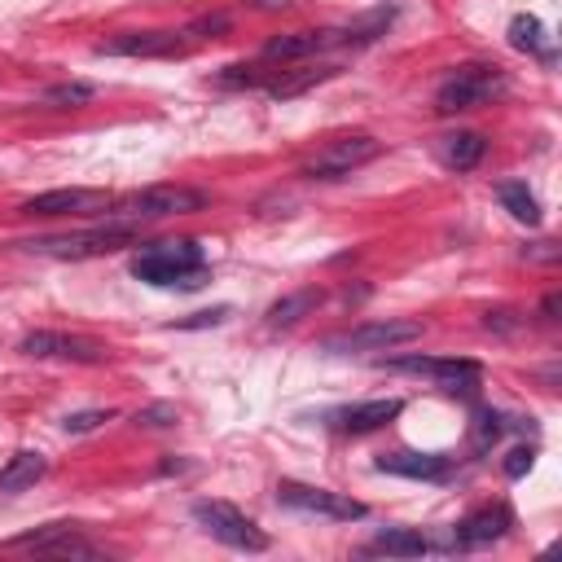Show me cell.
<instances>
[{
	"label": "cell",
	"instance_id": "cell-10",
	"mask_svg": "<svg viewBox=\"0 0 562 562\" xmlns=\"http://www.w3.org/2000/svg\"><path fill=\"white\" fill-rule=\"evenodd\" d=\"M386 369H400V373H430L439 391L448 395H474L483 386V369L479 360H435V356H404V360H386Z\"/></svg>",
	"mask_w": 562,
	"mask_h": 562
},
{
	"label": "cell",
	"instance_id": "cell-27",
	"mask_svg": "<svg viewBox=\"0 0 562 562\" xmlns=\"http://www.w3.org/2000/svg\"><path fill=\"white\" fill-rule=\"evenodd\" d=\"M114 413L110 408H83V413H70L61 426H66V435H88V430H97L101 422H110Z\"/></svg>",
	"mask_w": 562,
	"mask_h": 562
},
{
	"label": "cell",
	"instance_id": "cell-2",
	"mask_svg": "<svg viewBox=\"0 0 562 562\" xmlns=\"http://www.w3.org/2000/svg\"><path fill=\"white\" fill-rule=\"evenodd\" d=\"M206 206V193L202 189H184V184H149L140 193H127L119 202H110L105 220L110 224H127V228H140V224H154V220H167V215H193Z\"/></svg>",
	"mask_w": 562,
	"mask_h": 562
},
{
	"label": "cell",
	"instance_id": "cell-19",
	"mask_svg": "<svg viewBox=\"0 0 562 562\" xmlns=\"http://www.w3.org/2000/svg\"><path fill=\"white\" fill-rule=\"evenodd\" d=\"M44 470H48L44 452L22 448V452H13V457L0 465V492H26V487H35V483L44 479Z\"/></svg>",
	"mask_w": 562,
	"mask_h": 562
},
{
	"label": "cell",
	"instance_id": "cell-17",
	"mask_svg": "<svg viewBox=\"0 0 562 562\" xmlns=\"http://www.w3.org/2000/svg\"><path fill=\"white\" fill-rule=\"evenodd\" d=\"M334 44V31H294V35H272L263 44V61H299V57H316L321 48Z\"/></svg>",
	"mask_w": 562,
	"mask_h": 562
},
{
	"label": "cell",
	"instance_id": "cell-25",
	"mask_svg": "<svg viewBox=\"0 0 562 562\" xmlns=\"http://www.w3.org/2000/svg\"><path fill=\"white\" fill-rule=\"evenodd\" d=\"M92 97H97V88L83 83V79H66V83H53V88L40 92L44 105H83V101H92Z\"/></svg>",
	"mask_w": 562,
	"mask_h": 562
},
{
	"label": "cell",
	"instance_id": "cell-15",
	"mask_svg": "<svg viewBox=\"0 0 562 562\" xmlns=\"http://www.w3.org/2000/svg\"><path fill=\"white\" fill-rule=\"evenodd\" d=\"M404 413V400L400 395H386V400H364V404H347L338 413H329V422L347 435H369V430H382L386 422H395Z\"/></svg>",
	"mask_w": 562,
	"mask_h": 562
},
{
	"label": "cell",
	"instance_id": "cell-9",
	"mask_svg": "<svg viewBox=\"0 0 562 562\" xmlns=\"http://www.w3.org/2000/svg\"><path fill=\"white\" fill-rule=\"evenodd\" d=\"M18 351L31 360H70V364H101L110 356L105 342L83 338V334H61V329H35L18 342Z\"/></svg>",
	"mask_w": 562,
	"mask_h": 562
},
{
	"label": "cell",
	"instance_id": "cell-1",
	"mask_svg": "<svg viewBox=\"0 0 562 562\" xmlns=\"http://www.w3.org/2000/svg\"><path fill=\"white\" fill-rule=\"evenodd\" d=\"M132 277L145 281V285H180V290H193L206 281V259H202V246L189 241V237H176V241H149L132 255Z\"/></svg>",
	"mask_w": 562,
	"mask_h": 562
},
{
	"label": "cell",
	"instance_id": "cell-13",
	"mask_svg": "<svg viewBox=\"0 0 562 562\" xmlns=\"http://www.w3.org/2000/svg\"><path fill=\"white\" fill-rule=\"evenodd\" d=\"M105 215L110 198L101 189H48L22 202V215Z\"/></svg>",
	"mask_w": 562,
	"mask_h": 562
},
{
	"label": "cell",
	"instance_id": "cell-32",
	"mask_svg": "<svg viewBox=\"0 0 562 562\" xmlns=\"http://www.w3.org/2000/svg\"><path fill=\"white\" fill-rule=\"evenodd\" d=\"M558 303H562V299H558V294H549V299H544V316H549V321H553V316H558Z\"/></svg>",
	"mask_w": 562,
	"mask_h": 562
},
{
	"label": "cell",
	"instance_id": "cell-7",
	"mask_svg": "<svg viewBox=\"0 0 562 562\" xmlns=\"http://www.w3.org/2000/svg\"><path fill=\"white\" fill-rule=\"evenodd\" d=\"M277 505L294 509V514H312V518H329V522H356L369 514L364 501H351L342 492H329V487H312V483H294V479H281L277 483Z\"/></svg>",
	"mask_w": 562,
	"mask_h": 562
},
{
	"label": "cell",
	"instance_id": "cell-16",
	"mask_svg": "<svg viewBox=\"0 0 562 562\" xmlns=\"http://www.w3.org/2000/svg\"><path fill=\"white\" fill-rule=\"evenodd\" d=\"M378 470H382V474H400V479L439 483V479H448L452 457H443V452H382V457H378Z\"/></svg>",
	"mask_w": 562,
	"mask_h": 562
},
{
	"label": "cell",
	"instance_id": "cell-14",
	"mask_svg": "<svg viewBox=\"0 0 562 562\" xmlns=\"http://www.w3.org/2000/svg\"><path fill=\"white\" fill-rule=\"evenodd\" d=\"M101 57H171L180 53V35L176 31H123L105 44H97Z\"/></svg>",
	"mask_w": 562,
	"mask_h": 562
},
{
	"label": "cell",
	"instance_id": "cell-5",
	"mask_svg": "<svg viewBox=\"0 0 562 562\" xmlns=\"http://www.w3.org/2000/svg\"><path fill=\"white\" fill-rule=\"evenodd\" d=\"M382 154V140H373L369 132H351V136H338L329 145H321L303 167L299 176L307 180H347L351 171H360L364 162H373Z\"/></svg>",
	"mask_w": 562,
	"mask_h": 562
},
{
	"label": "cell",
	"instance_id": "cell-18",
	"mask_svg": "<svg viewBox=\"0 0 562 562\" xmlns=\"http://www.w3.org/2000/svg\"><path fill=\"white\" fill-rule=\"evenodd\" d=\"M430 549H439V544L426 540V536L413 531V527H382V531L364 544V553H386V558H422V553H430Z\"/></svg>",
	"mask_w": 562,
	"mask_h": 562
},
{
	"label": "cell",
	"instance_id": "cell-29",
	"mask_svg": "<svg viewBox=\"0 0 562 562\" xmlns=\"http://www.w3.org/2000/svg\"><path fill=\"white\" fill-rule=\"evenodd\" d=\"M531 461H536V448L518 443V448H509V457H505V474H509V479H522V474L531 470Z\"/></svg>",
	"mask_w": 562,
	"mask_h": 562
},
{
	"label": "cell",
	"instance_id": "cell-8",
	"mask_svg": "<svg viewBox=\"0 0 562 562\" xmlns=\"http://www.w3.org/2000/svg\"><path fill=\"white\" fill-rule=\"evenodd\" d=\"M422 338V321H364L356 329L329 334L321 347L329 356H351V351H391L400 342H417Z\"/></svg>",
	"mask_w": 562,
	"mask_h": 562
},
{
	"label": "cell",
	"instance_id": "cell-6",
	"mask_svg": "<svg viewBox=\"0 0 562 562\" xmlns=\"http://www.w3.org/2000/svg\"><path fill=\"white\" fill-rule=\"evenodd\" d=\"M193 522L211 536V540H220V544H228V549H241V553H263L268 549V536L237 509V505H228V501H193Z\"/></svg>",
	"mask_w": 562,
	"mask_h": 562
},
{
	"label": "cell",
	"instance_id": "cell-21",
	"mask_svg": "<svg viewBox=\"0 0 562 562\" xmlns=\"http://www.w3.org/2000/svg\"><path fill=\"white\" fill-rule=\"evenodd\" d=\"M321 290L316 285H303V290H294V294H285V299H277L272 307H268V325L272 329H285V325H299L307 312H316L321 307Z\"/></svg>",
	"mask_w": 562,
	"mask_h": 562
},
{
	"label": "cell",
	"instance_id": "cell-28",
	"mask_svg": "<svg viewBox=\"0 0 562 562\" xmlns=\"http://www.w3.org/2000/svg\"><path fill=\"white\" fill-rule=\"evenodd\" d=\"M176 422H180V413L171 404H149V408L136 413V426L140 430H162V426H176Z\"/></svg>",
	"mask_w": 562,
	"mask_h": 562
},
{
	"label": "cell",
	"instance_id": "cell-31",
	"mask_svg": "<svg viewBox=\"0 0 562 562\" xmlns=\"http://www.w3.org/2000/svg\"><path fill=\"white\" fill-rule=\"evenodd\" d=\"M211 31H228V18H224V13H215V18H202V22H193V26H189V35H211Z\"/></svg>",
	"mask_w": 562,
	"mask_h": 562
},
{
	"label": "cell",
	"instance_id": "cell-11",
	"mask_svg": "<svg viewBox=\"0 0 562 562\" xmlns=\"http://www.w3.org/2000/svg\"><path fill=\"white\" fill-rule=\"evenodd\" d=\"M4 549L48 553V558H97V553H101L75 522H44V527H35V531H22V536L4 540Z\"/></svg>",
	"mask_w": 562,
	"mask_h": 562
},
{
	"label": "cell",
	"instance_id": "cell-24",
	"mask_svg": "<svg viewBox=\"0 0 562 562\" xmlns=\"http://www.w3.org/2000/svg\"><path fill=\"white\" fill-rule=\"evenodd\" d=\"M509 44L518 53H544V26H540V18L536 13H518L509 22Z\"/></svg>",
	"mask_w": 562,
	"mask_h": 562
},
{
	"label": "cell",
	"instance_id": "cell-4",
	"mask_svg": "<svg viewBox=\"0 0 562 562\" xmlns=\"http://www.w3.org/2000/svg\"><path fill=\"white\" fill-rule=\"evenodd\" d=\"M140 228H127V224H97V228H83V233H66V237H35V241H22L26 250L35 255H53V259H97V255H114L123 250L127 241H136Z\"/></svg>",
	"mask_w": 562,
	"mask_h": 562
},
{
	"label": "cell",
	"instance_id": "cell-22",
	"mask_svg": "<svg viewBox=\"0 0 562 562\" xmlns=\"http://www.w3.org/2000/svg\"><path fill=\"white\" fill-rule=\"evenodd\" d=\"M496 198H501V206H505L518 224H527V228L540 224V202H536V193L527 189V180H505V184H496Z\"/></svg>",
	"mask_w": 562,
	"mask_h": 562
},
{
	"label": "cell",
	"instance_id": "cell-12",
	"mask_svg": "<svg viewBox=\"0 0 562 562\" xmlns=\"http://www.w3.org/2000/svg\"><path fill=\"white\" fill-rule=\"evenodd\" d=\"M509 527H514L509 505H483V509L465 514V518L452 527L448 544H439V549H479V544H492V540L509 536Z\"/></svg>",
	"mask_w": 562,
	"mask_h": 562
},
{
	"label": "cell",
	"instance_id": "cell-20",
	"mask_svg": "<svg viewBox=\"0 0 562 562\" xmlns=\"http://www.w3.org/2000/svg\"><path fill=\"white\" fill-rule=\"evenodd\" d=\"M483 154H487V136H483V132H452V136L439 140V158H443V167H452V171L479 167Z\"/></svg>",
	"mask_w": 562,
	"mask_h": 562
},
{
	"label": "cell",
	"instance_id": "cell-3",
	"mask_svg": "<svg viewBox=\"0 0 562 562\" xmlns=\"http://www.w3.org/2000/svg\"><path fill=\"white\" fill-rule=\"evenodd\" d=\"M505 88H509V79H505L501 66L470 61V66H457V70L439 83V92H435V110H439V114H461V110H474V105L496 101Z\"/></svg>",
	"mask_w": 562,
	"mask_h": 562
},
{
	"label": "cell",
	"instance_id": "cell-26",
	"mask_svg": "<svg viewBox=\"0 0 562 562\" xmlns=\"http://www.w3.org/2000/svg\"><path fill=\"white\" fill-rule=\"evenodd\" d=\"M501 430H505V417H501V413H492V408L479 413V417H474V448H479V452L492 448V443L501 439Z\"/></svg>",
	"mask_w": 562,
	"mask_h": 562
},
{
	"label": "cell",
	"instance_id": "cell-30",
	"mask_svg": "<svg viewBox=\"0 0 562 562\" xmlns=\"http://www.w3.org/2000/svg\"><path fill=\"white\" fill-rule=\"evenodd\" d=\"M228 316V307H211V312H198L193 321H180V329H202V325H220Z\"/></svg>",
	"mask_w": 562,
	"mask_h": 562
},
{
	"label": "cell",
	"instance_id": "cell-23",
	"mask_svg": "<svg viewBox=\"0 0 562 562\" xmlns=\"http://www.w3.org/2000/svg\"><path fill=\"white\" fill-rule=\"evenodd\" d=\"M329 75H338V66H316V70H281V75H268L263 79V88H268V97H299L303 88H312V83H321V79H329Z\"/></svg>",
	"mask_w": 562,
	"mask_h": 562
}]
</instances>
